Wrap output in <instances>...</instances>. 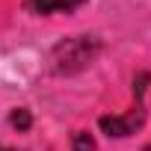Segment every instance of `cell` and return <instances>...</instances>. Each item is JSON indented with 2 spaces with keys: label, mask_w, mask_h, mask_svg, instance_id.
I'll use <instances>...</instances> for the list:
<instances>
[{
  "label": "cell",
  "mask_w": 151,
  "mask_h": 151,
  "mask_svg": "<svg viewBox=\"0 0 151 151\" xmlns=\"http://www.w3.org/2000/svg\"><path fill=\"white\" fill-rule=\"evenodd\" d=\"M95 56H98V39L95 36H74V39H65L53 47L50 71L53 74H74V71L86 68Z\"/></svg>",
  "instance_id": "6da1fadb"
},
{
  "label": "cell",
  "mask_w": 151,
  "mask_h": 151,
  "mask_svg": "<svg viewBox=\"0 0 151 151\" xmlns=\"http://www.w3.org/2000/svg\"><path fill=\"white\" fill-rule=\"evenodd\" d=\"M142 124V110H130L127 116H104L101 119V130L107 136H130L136 127Z\"/></svg>",
  "instance_id": "7a4b0ae2"
},
{
  "label": "cell",
  "mask_w": 151,
  "mask_h": 151,
  "mask_svg": "<svg viewBox=\"0 0 151 151\" xmlns=\"http://www.w3.org/2000/svg\"><path fill=\"white\" fill-rule=\"evenodd\" d=\"M86 0H30V6L42 15H50V12H71V9H77L83 6Z\"/></svg>",
  "instance_id": "3957f363"
},
{
  "label": "cell",
  "mask_w": 151,
  "mask_h": 151,
  "mask_svg": "<svg viewBox=\"0 0 151 151\" xmlns=\"http://www.w3.org/2000/svg\"><path fill=\"white\" fill-rule=\"evenodd\" d=\"M9 122H12V127H15V130H30V124H33V116H30V110L18 107V110H12Z\"/></svg>",
  "instance_id": "277c9868"
},
{
  "label": "cell",
  "mask_w": 151,
  "mask_h": 151,
  "mask_svg": "<svg viewBox=\"0 0 151 151\" xmlns=\"http://www.w3.org/2000/svg\"><path fill=\"white\" fill-rule=\"evenodd\" d=\"M74 151H95V139L86 130H77L74 133Z\"/></svg>",
  "instance_id": "5b68a950"
},
{
  "label": "cell",
  "mask_w": 151,
  "mask_h": 151,
  "mask_svg": "<svg viewBox=\"0 0 151 151\" xmlns=\"http://www.w3.org/2000/svg\"><path fill=\"white\" fill-rule=\"evenodd\" d=\"M145 83H148V74H139V80L133 83V92H136V95H142V92H145Z\"/></svg>",
  "instance_id": "8992f818"
},
{
  "label": "cell",
  "mask_w": 151,
  "mask_h": 151,
  "mask_svg": "<svg viewBox=\"0 0 151 151\" xmlns=\"http://www.w3.org/2000/svg\"><path fill=\"white\" fill-rule=\"evenodd\" d=\"M0 151H12V148H3V145H0Z\"/></svg>",
  "instance_id": "52a82bcc"
}]
</instances>
